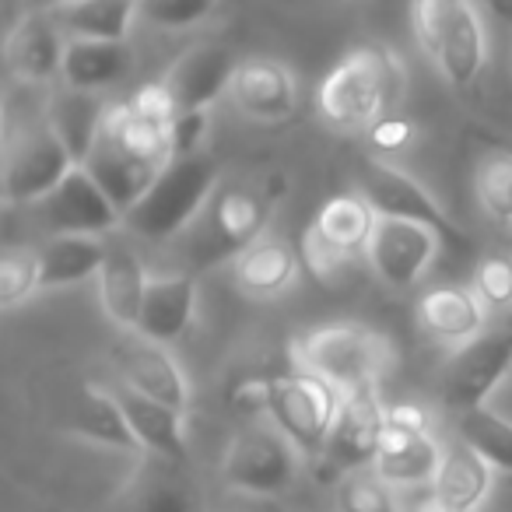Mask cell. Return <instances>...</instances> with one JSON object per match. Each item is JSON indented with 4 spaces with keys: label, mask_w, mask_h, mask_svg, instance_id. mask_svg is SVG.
I'll return each instance as SVG.
<instances>
[{
    "label": "cell",
    "mask_w": 512,
    "mask_h": 512,
    "mask_svg": "<svg viewBox=\"0 0 512 512\" xmlns=\"http://www.w3.org/2000/svg\"><path fill=\"white\" fill-rule=\"evenodd\" d=\"M491 463L456 435L442 446V460L432 481V502L439 512H477L491 491Z\"/></svg>",
    "instance_id": "d6986e66"
},
{
    "label": "cell",
    "mask_w": 512,
    "mask_h": 512,
    "mask_svg": "<svg viewBox=\"0 0 512 512\" xmlns=\"http://www.w3.org/2000/svg\"><path fill=\"white\" fill-rule=\"evenodd\" d=\"M474 295L488 313L512 309V253H488L474 267Z\"/></svg>",
    "instance_id": "74e56055"
},
{
    "label": "cell",
    "mask_w": 512,
    "mask_h": 512,
    "mask_svg": "<svg viewBox=\"0 0 512 512\" xmlns=\"http://www.w3.org/2000/svg\"><path fill=\"white\" fill-rule=\"evenodd\" d=\"M509 369H512V327L484 330L474 341L460 344L456 355L446 362L442 400L456 414L470 411V407H484V400L509 376Z\"/></svg>",
    "instance_id": "30bf717a"
},
{
    "label": "cell",
    "mask_w": 512,
    "mask_h": 512,
    "mask_svg": "<svg viewBox=\"0 0 512 512\" xmlns=\"http://www.w3.org/2000/svg\"><path fill=\"white\" fill-rule=\"evenodd\" d=\"M400 512H439V505L425 502V505H411V509H400Z\"/></svg>",
    "instance_id": "ee69618b"
},
{
    "label": "cell",
    "mask_w": 512,
    "mask_h": 512,
    "mask_svg": "<svg viewBox=\"0 0 512 512\" xmlns=\"http://www.w3.org/2000/svg\"><path fill=\"white\" fill-rule=\"evenodd\" d=\"M22 4H25V15H50V11H57L67 0H22Z\"/></svg>",
    "instance_id": "b9f144b4"
},
{
    "label": "cell",
    "mask_w": 512,
    "mask_h": 512,
    "mask_svg": "<svg viewBox=\"0 0 512 512\" xmlns=\"http://www.w3.org/2000/svg\"><path fill=\"white\" fill-rule=\"evenodd\" d=\"M271 221V197L264 190L246 183L218 186L207 200L204 214L197 218V239H193V260L197 264H218L235 260L253 242L264 239V228Z\"/></svg>",
    "instance_id": "5b68a950"
},
{
    "label": "cell",
    "mask_w": 512,
    "mask_h": 512,
    "mask_svg": "<svg viewBox=\"0 0 512 512\" xmlns=\"http://www.w3.org/2000/svg\"><path fill=\"white\" fill-rule=\"evenodd\" d=\"M442 239L425 225L400 218H379L376 235H372L365 260H369L372 274L383 281L393 292H407L414 288L425 271L432 267V260L439 256Z\"/></svg>",
    "instance_id": "8fae6325"
},
{
    "label": "cell",
    "mask_w": 512,
    "mask_h": 512,
    "mask_svg": "<svg viewBox=\"0 0 512 512\" xmlns=\"http://www.w3.org/2000/svg\"><path fill=\"white\" fill-rule=\"evenodd\" d=\"M39 214L53 235H109L116 225H123L120 207L85 165H74L71 176L50 197L39 200Z\"/></svg>",
    "instance_id": "4fadbf2b"
},
{
    "label": "cell",
    "mask_w": 512,
    "mask_h": 512,
    "mask_svg": "<svg viewBox=\"0 0 512 512\" xmlns=\"http://www.w3.org/2000/svg\"><path fill=\"white\" fill-rule=\"evenodd\" d=\"M74 165L78 162L50 130V123H29L4 144V200L39 204L71 176Z\"/></svg>",
    "instance_id": "52a82bcc"
},
{
    "label": "cell",
    "mask_w": 512,
    "mask_h": 512,
    "mask_svg": "<svg viewBox=\"0 0 512 512\" xmlns=\"http://www.w3.org/2000/svg\"><path fill=\"white\" fill-rule=\"evenodd\" d=\"M456 435H460L467 446H474L495 470H509L512 474V421L509 418L491 411L488 404L470 407V411L456 414Z\"/></svg>",
    "instance_id": "1f68e13d"
},
{
    "label": "cell",
    "mask_w": 512,
    "mask_h": 512,
    "mask_svg": "<svg viewBox=\"0 0 512 512\" xmlns=\"http://www.w3.org/2000/svg\"><path fill=\"white\" fill-rule=\"evenodd\" d=\"M474 190L481 207L495 221L512 225V155H488L474 172Z\"/></svg>",
    "instance_id": "e575fe53"
},
{
    "label": "cell",
    "mask_w": 512,
    "mask_h": 512,
    "mask_svg": "<svg viewBox=\"0 0 512 512\" xmlns=\"http://www.w3.org/2000/svg\"><path fill=\"white\" fill-rule=\"evenodd\" d=\"M106 260L102 235H53L39 246V281L43 288H67L78 281L99 278Z\"/></svg>",
    "instance_id": "f1b7e54d"
},
{
    "label": "cell",
    "mask_w": 512,
    "mask_h": 512,
    "mask_svg": "<svg viewBox=\"0 0 512 512\" xmlns=\"http://www.w3.org/2000/svg\"><path fill=\"white\" fill-rule=\"evenodd\" d=\"M362 197L372 204V211L379 218H400V221H414V225H425L439 235L446 246L453 249H470V239L446 211L442 204L418 183L414 176L400 172L397 165L383 162V158H365L362 162Z\"/></svg>",
    "instance_id": "ba28073f"
},
{
    "label": "cell",
    "mask_w": 512,
    "mask_h": 512,
    "mask_svg": "<svg viewBox=\"0 0 512 512\" xmlns=\"http://www.w3.org/2000/svg\"><path fill=\"white\" fill-rule=\"evenodd\" d=\"M193 309H197V281L190 274L151 278L134 334L155 344L179 341L186 334V327L193 323Z\"/></svg>",
    "instance_id": "7402d4cb"
},
{
    "label": "cell",
    "mask_w": 512,
    "mask_h": 512,
    "mask_svg": "<svg viewBox=\"0 0 512 512\" xmlns=\"http://www.w3.org/2000/svg\"><path fill=\"white\" fill-rule=\"evenodd\" d=\"M302 256L285 239H260L232 260V278L249 299H278L299 281Z\"/></svg>",
    "instance_id": "d4e9b609"
},
{
    "label": "cell",
    "mask_w": 512,
    "mask_h": 512,
    "mask_svg": "<svg viewBox=\"0 0 512 512\" xmlns=\"http://www.w3.org/2000/svg\"><path fill=\"white\" fill-rule=\"evenodd\" d=\"M116 379L130 383L134 390H141L144 397L162 400L165 407L186 414L190 411V383H186L183 369L176 365V358L165 351V344L144 341V337H130L113 351Z\"/></svg>",
    "instance_id": "5bb4252c"
},
{
    "label": "cell",
    "mask_w": 512,
    "mask_h": 512,
    "mask_svg": "<svg viewBox=\"0 0 512 512\" xmlns=\"http://www.w3.org/2000/svg\"><path fill=\"white\" fill-rule=\"evenodd\" d=\"M221 0H137V18L151 29L183 32L207 22Z\"/></svg>",
    "instance_id": "8d00e7d4"
},
{
    "label": "cell",
    "mask_w": 512,
    "mask_h": 512,
    "mask_svg": "<svg viewBox=\"0 0 512 512\" xmlns=\"http://www.w3.org/2000/svg\"><path fill=\"white\" fill-rule=\"evenodd\" d=\"M106 386L116 397V404H120L123 418H127L130 432H134L137 446H141V453L162 456V460H172V463L186 460V428H183L186 414L165 407L162 400L144 397L141 390H134V386L116 376H113V383H106Z\"/></svg>",
    "instance_id": "2e32d148"
},
{
    "label": "cell",
    "mask_w": 512,
    "mask_h": 512,
    "mask_svg": "<svg viewBox=\"0 0 512 512\" xmlns=\"http://www.w3.org/2000/svg\"><path fill=\"white\" fill-rule=\"evenodd\" d=\"M50 18L64 39L127 43L137 22V0H67Z\"/></svg>",
    "instance_id": "4316f807"
},
{
    "label": "cell",
    "mask_w": 512,
    "mask_h": 512,
    "mask_svg": "<svg viewBox=\"0 0 512 512\" xmlns=\"http://www.w3.org/2000/svg\"><path fill=\"white\" fill-rule=\"evenodd\" d=\"M460 0H411V29L418 46L435 60L442 46V36H446L449 22H453Z\"/></svg>",
    "instance_id": "f35d334b"
},
{
    "label": "cell",
    "mask_w": 512,
    "mask_h": 512,
    "mask_svg": "<svg viewBox=\"0 0 512 512\" xmlns=\"http://www.w3.org/2000/svg\"><path fill=\"white\" fill-rule=\"evenodd\" d=\"M484 53H488V46H484L481 11L474 0H460L453 22L442 36L439 53H435V64L453 88H470L484 67Z\"/></svg>",
    "instance_id": "83f0119b"
},
{
    "label": "cell",
    "mask_w": 512,
    "mask_h": 512,
    "mask_svg": "<svg viewBox=\"0 0 512 512\" xmlns=\"http://www.w3.org/2000/svg\"><path fill=\"white\" fill-rule=\"evenodd\" d=\"M43 292L39 281V249L32 246H8L0 260V306L15 309L29 295Z\"/></svg>",
    "instance_id": "836d02e7"
},
{
    "label": "cell",
    "mask_w": 512,
    "mask_h": 512,
    "mask_svg": "<svg viewBox=\"0 0 512 512\" xmlns=\"http://www.w3.org/2000/svg\"><path fill=\"white\" fill-rule=\"evenodd\" d=\"M313 225L320 228L337 249H344V253H351V256H365L372 235H376L379 214L372 211V204L362 193H337V197H330L327 204L320 207Z\"/></svg>",
    "instance_id": "4dcf8cb0"
},
{
    "label": "cell",
    "mask_w": 512,
    "mask_h": 512,
    "mask_svg": "<svg viewBox=\"0 0 512 512\" xmlns=\"http://www.w3.org/2000/svg\"><path fill=\"white\" fill-rule=\"evenodd\" d=\"M134 67L127 43H102V39H67L60 81L81 92H102L120 85Z\"/></svg>",
    "instance_id": "484cf974"
},
{
    "label": "cell",
    "mask_w": 512,
    "mask_h": 512,
    "mask_svg": "<svg viewBox=\"0 0 512 512\" xmlns=\"http://www.w3.org/2000/svg\"><path fill=\"white\" fill-rule=\"evenodd\" d=\"M442 460V446L428 435L425 414L411 404H400L386 411L383 442L376 453V470L390 484H421L435 481V470Z\"/></svg>",
    "instance_id": "7c38bea8"
},
{
    "label": "cell",
    "mask_w": 512,
    "mask_h": 512,
    "mask_svg": "<svg viewBox=\"0 0 512 512\" xmlns=\"http://www.w3.org/2000/svg\"><path fill=\"white\" fill-rule=\"evenodd\" d=\"M228 95H232L239 113H246L249 120H260V123L288 120L295 113V106H299L295 74L274 57L239 60Z\"/></svg>",
    "instance_id": "9a60e30c"
},
{
    "label": "cell",
    "mask_w": 512,
    "mask_h": 512,
    "mask_svg": "<svg viewBox=\"0 0 512 512\" xmlns=\"http://www.w3.org/2000/svg\"><path fill=\"white\" fill-rule=\"evenodd\" d=\"M407 74L400 57L386 46H358L344 53V60L323 78L320 85V113L330 127L341 130H369L376 120L397 109L404 99Z\"/></svg>",
    "instance_id": "6da1fadb"
},
{
    "label": "cell",
    "mask_w": 512,
    "mask_h": 512,
    "mask_svg": "<svg viewBox=\"0 0 512 512\" xmlns=\"http://www.w3.org/2000/svg\"><path fill=\"white\" fill-rule=\"evenodd\" d=\"M365 134H369V141L376 144L379 151H400L414 141V123L404 120V116H397V113H386L383 120L372 123Z\"/></svg>",
    "instance_id": "60d3db41"
},
{
    "label": "cell",
    "mask_w": 512,
    "mask_h": 512,
    "mask_svg": "<svg viewBox=\"0 0 512 512\" xmlns=\"http://www.w3.org/2000/svg\"><path fill=\"white\" fill-rule=\"evenodd\" d=\"M106 109L109 106L99 99V92H81V88H71L60 81V88H53L50 99H46L43 120L64 141V148L71 151L74 162L85 165L102 134Z\"/></svg>",
    "instance_id": "603a6c76"
},
{
    "label": "cell",
    "mask_w": 512,
    "mask_h": 512,
    "mask_svg": "<svg viewBox=\"0 0 512 512\" xmlns=\"http://www.w3.org/2000/svg\"><path fill=\"white\" fill-rule=\"evenodd\" d=\"M207 137V109H179L172 120V151L176 158L200 155V144Z\"/></svg>",
    "instance_id": "ab89813d"
},
{
    "label": "cell",
    "mask_w": 512,
    "mask_h": 512,
    "mask_svg": "<svg viewBox=\"0 0 512 512\" xmlns=\"http://www.w3.org/2000/svg\"><path fill=\"white\" fill-rule=\"evenodd\" d=\"M491 8V15L502 18V22H512V0H484Z\"/></svg>",
    "instance_id": "7bdbcfd3"
},
{
    "label": "cell",
    "mask_w": 512,
    "mask_h": 512,
    "mask_svg": "<svg viewBox=\"0 0 512 512\" xmlns=\"http://www.w3.org/2000/svg\"><path fill=\"white\" fill-rule=\"evenodd\" d=\"M109 512H200V495L179 474V463L148 456L116 491Z\"/></svg>",
    "instance_id": "e0dca14e"
},
{
    "label": "cell",
    "mask_w": 512,
    "mask_h": 512,
    "mask_svg": "<svg viewBox=\"0 0 512 512\" xmlns=\"http://www.w3.org/2000/svg\"><path fill=\"white\" fill-rule=\"evenodd\" d=\"M95 281H99V302L109 323L134 334L151 278L144 274L137 253L123 239H106V260H102V271Z\"/></svg>",
    "instance_id": "44dd1931"
},
{
    "label": "cell",
    "mask_w": 512,
    "mask_h": 512,
    "mask_svg": "<svg viewBox=\"0 0 512 512\" xmlns=\"http://www.w3.org/2000/svg\"><path fill=\"white\" fill-rule=\"evenodd\" d=\"M67 432L81 435V439H92L99 446H113V449H141L130 432L127 418H123L120 404L109 393L106 383H92L85 386V393L78 397V404L67 414Z\"/></svg>",
    "instance_id": "f546056e"
},
{
    "label": "cell",
    "mask_w": 512,
    "mask_h": 512,
    "mask_svg": "<svg viewBox=\"0 0 512 512\" xmlns=\"http://www.w3.org/2000/svg\"><path fill=\"white\" fill-rule=\"evenodd\" d=\"M383 428H386V411L376 386H358V390L344 393L341 407H337L334 428H330V439L320 453L323 477L327 481H341V477L376 463Z\"/></svg>",
    "instance_id": "9c48e42d"
},
{
    "label": "cell",
    "mask_w": 512,
    "mask_h": 512,
    "mask_svg": "<svg viewBox=\"0 0 512 512\" xmlns=\"http://www.w3.org/2000/svg\"><path fill=\"white\" fill-rule=\"evenodd\" d=\"M481 299L474 288L463 285H435L418 299V327L439 344H467L484 334Z\"/></svg>",
    "instance_id": "cb8c5ba5"
},
{
    "label": "cell",
    "mask_w": 512,
    "mask_h": 512,
    "mask_svg": "<svg viewBox=\"0 0 512 512\" xmlns=\"http://www.w3.org/2000/svg\"><path fill=\"white\" fill-rule=\"evenodd\" d=\"M295 369L334 383L341 393L358 386H376L397 362L393 341L379 330L341 323V327H320L292 341Z\"/></svg>",
    "instance_id": "3957f363"
},
{
    "label": "cell",
    "mask_w": 512,
    "mask_h": 512,
    "mask_svg": "<svg viewBox=\"0 0 512 512\" xmlns=\"http://www.w3.org/2000/svg\"><path fill=\"white\" fill-rule=\"evenodd\" d=\"M64 46L67 39L60 36L50 15H25L4 43L8 71L22 85H50L53 78H60V67H64Z\"/></svg>",
    "instance_id": "ffe728a7"
},
{
    "label": "cell",
    "mask_w": 512,
    "mask_h": 512,
    "mask_svg": "<svg viewBox=\"0 0 512 512\" xmlns=\"http://www.w3.org/2000/svg\"><path fill=\"white\" fill-rule=\"evenodd\" d=\"M337 512H400L393 484L376 470H355L337 484Z\"/></svg>",
    "instance_id": "d590c367"
},
{
    "label": "cell",
    "mask_w": 512,
    "mask_h": 512,
    "mask_svg": "<svg viewBox=\"0 0 512 512\" xmlns=\"http://www.w3.org/2000/svg\"><path fill=\"white\" fill-rule=\"evenodd\" d=\"M242 390L253 393L256 407H264L271 414V425H278L302 456L323 453L344 397L334 383H327V379L313 376L306 369H292L246 383Z\"/></svg>",
    "instance_id": "277c9868"
},
{
    "label": "cell",
    "mask_w": 512,
    "mask_h": 512,
    "mask_svg": "<svg viewBox=\"0 0 512 512\" xmlns=\"http://www.w3.org/2000/svg\"><path fill=\"white\" fill-rule=\"evenodd\" d=\"M235 67L239 60L225 50V46H193L186 50L176 64L165 71V88L172 92L179 109H207L211 102L221 99V92L232 88Z\"/></svg>",
    "instance_id": "ac0fdd59"
},
{
    "label": "cell",
    "mask_w": 512,
    "mask_h": 512,
    "mask_svg": "<svg viewBox=\"0 0 512 512\" xmlns=\"http://www.w3.org/2000/svg\"><path fill=\"white\" fill-rule=\"evenodd\" d=\"M221 186L218 162L200 155L172 158L158 179L148 186L141 200L123 214V225L148 242H169L172 235L186 232L204 214L207 200Z\"/></svg>",
    "instance_id": "7a4b0ae2"
},
{
    "label": "cell",
    "mask_w": 512,
    "mask_h": 512,
    "mask_svg": "<svg viewBox=\"0 0 512 512\" xmlns=\"http://www.w3.org/2000/svg\"><path fill=\"white\" fill-rule=\"evenodd\" d=\"M299 449L278 425H249L228 442L221 481L242 495L285 491L299 474Z\"/></svg>",
    "instance_id": "8992f818"
},
{
    "label": "cell",
    "mask_w": 512,
    "mask_h": 512,
    "mask_svg": "<svg viewBox=\"0 0 512 512\" xmlns=\"http://www.w3.org/2000/svg\"><path fill=\"white\" fill-rule=\"evenodd\" d=\"M299 256H302V267H306V274L320 288H341L344 281L351 278V267H355V260H358V256L337 249L316 225H309L306 232H302Z\"/></svg>",
    "instance_id": "d6a6232c"
}]
</instances>
